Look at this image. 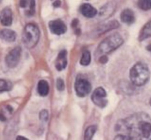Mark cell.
<instances>
[{"mask_svg":"<svg viewBox=\"0 0 151 140\" xmlns=\"http://www.w3.org/2000/svg\"><path fill=\"white\" fill-rule=\"evenodd\" d=\"M60 5V1H55L53 2V6H54V7H59Z\"/></svg>","mask_w":151,"mask_h":140,"instance_id":"27","label":"cell"},{"mask_svg":"<svg viewBox=\"0 0 151 140\" xmlns=\"http://www.w3.org/2000/svg\"><path fill=\"white\" fill-rule=\"evenodd\" d=\"M49 28L53 34L55 35H62L67 30L66 25L61 19H55L50 21L49 23Z\"/></svg>","mask_w":151,"mask_h":140,"instance_id":"8","label":"cell"},{"mask_svg":"<svg viewBox=\"0 0 151 140\" xmlns=\"http://www.w3.org/2000/svg\"><path fill=\"white\" fill-rule=\"evenodd\" d=\"M35 2L34 1H29V4L27 7V10H25V13L27 16H32L35 13Z\"/></svg>","mask_w":151,"mask_h":140,"instance_id":"22","label":"cell"},{"mask_svg":"<svg viewBox=\"0 0 151 140\" xmlns=\"http://www.w3.org/2000/svg\"><path fill=\"white\" fill-rule=\"evenodd\" d=\"M91 53L88 50H85L83 51V52L82 53V56H81V64L82 66H88L91 63Z\"/></svg>","mask_w":151,"mask_h":140,"instance_id":"18","label":"cell"},{"mask_svg":"<svg viewBox=\"0 0 151 140\" xmlns=\"http://www.w3.org/2000/svg\"><path fill=\"white\" fill-rule=\"evenodd\" d=\"M100 62L102 63H106L108 62V57L106 55H102L100 57Z\"/></svg>","mask_w":151,"mask_h":140,"instance_id":"25","label":"cell"},{"mask_svg":"<svg viewBox=\"0 0 151 140\" xmlns=\"http://www.w3.org/2000/svg\"><path fill=\"white\" fill-rule=\"evenodd\" d=\"M115 10V7L113 4L111 3H108V4H105L102 8L100 9V18H108L111 15V13H114Z\"/></svg>","mask_w":151,"mask_h":140,"instance_id":"17","label":"cell"},{"mask_svg":"<svg viewBox=\"0 0 151 140\" xmlns=\"http://www.w3.org/2000/svg\"><path fill=\"white\" fill-rule=\"evenodd\" d=\"M97 131L96 125H90L86 128L84 134V140H91Z\"/></svg>","mask_w":151,"mask_h":140,"instance_id":"19","label":"cell"},{"mask_svg":"<svg viewBox=\"0 0 151 140\" xmlns=\"http://www.w3.org/2000/svg\"><path fill=\"white\" fill-rule=\"evenodd\" d=\"M37 91L39 95L42 96V97L47 96L50 91V86H49V83H47V81H46L45 80H39V82L38 83V85H37Z\"/></svg>","mask_w":151,"mask_h":140,"instance_id":"16","label":"cell"},{"mask_svg":"<svg viewBox=\"0 0 151 140\" xmlns=\"http://www.w3.org/2000/svg\"><path fill=\"white\" fill-rule=\"evenodd\" d=\"M130 80L134 85L142 86L148 82L150 77L149 67L143 62H138L130 70Z\"/></svg>","mask_w":151,"mask_h":140,"instance_id":"2","label":"cell"},{"mask_svg":"<svg viewBox=\"0 0 151 140\" xmlns=\"http://www.w3.org/2000/svg\"><path fill=\"white\" fill-rule=\"evenodd\" d=\"M107 94L103 87H98L94 90L91 95V100L96 106L100 108H104L107 106Z\"/></svg>","mask_w":151,"mask_h":140,"instance_id":"6","label":"cell"},{"mask_svg":"<svg viewBox=\"0 0 151 140\" xmlns=\"http://www.w3.org/2000/svg\"><path fill=\"white\" fill-rule=\"evenodd\" d=\"M119 26V24L117 21L114 20L109 22L108 23L104 24L101 25L97 29V34H103L104 32L110 31L113 29H116Z\"/></svg>","mask_w":151,"mask_h":140,"instance_id":"13","label":"cell"},{"mask_svg":"<svg viewBox=\"0 0 151 140\" xmlns=\"http://www.w3.org/2000/svg\"><path fill=\"white\" fill-rule=\"evenodd\" d=\"M75 89L78 97H84L91 91V84L86 78L78 77L75 83Z\"/></svg>","mask_w":151,"mask_h":140,"instance_id":"5","label":"cell"},{"mask_svg":"<svg viewBox=\"0 0 151 140\" xmlns=\"http://www.w3.org/2000/svg\"><path fill=\"white\" fill-rule=\"evenodd\" d=\"M39 118L42 122H47L49 119V113L46 109L41 111L39 113Z\"/></svg>","mask_w":151,"mask_h":140,"instance_id":"23","label":"cell"},{"mask_svg":"<svg viewBox=\"0 0 151 140\" xmlns=\"http://www.w3.org/2000/svg\"><path fill=\"white\" fill-rule=\"evenodd\" d=\"M1 23L4 26H10L13 23V12L10 7H5L1 11Z\"/></svg>","mask_w":151,"mask_h":140,"instance_id":"10","label":"cell"},{"mask_svg":"<svg viewBox=\"0 0 151 140\" xmlns=\"http://www.w3.org/2000/svg\"><path fill=\"white\" fill-rule=\"evenodd\" d=\"M0 37L1 39L7 42H13L16 41V33L15 31L10 29H3L0 32Z\"/></svg>","mask_w":151,"mask_h":140,"instance_id":"14","label":"cell"},{"mask_svg":"<svg viewBox=\"0 0 151 140\" xmlns=\"http://www.w3.org/2000/svg\"><path fill=\"white\" fill-rule=\"evenodd\" d=\"M80 12L83 16L87 18H93L97 15V10L95 7L88 3H84L80 7Z\"/></svg>","mask_w":151,"mask_h":140,"instance_id":"11","label":"cell"},{"mask_svg":"<svg viewBox=\"0 0 151 140\" xmlns=\"http://www.w3.org/2000/svg\"><path fill=\"white\" fill-rule=\"evenodd\" d=\"M150 105H151V100H150Z\"/></svg>","mask_w":151,"mask_h":140,"instance_id":"28","label":"cell"},{"mask_svg":"<svg viewBox=\"0 0 151 140\" xmlns=\"http://www.w3.org/2000/svg\"><path fill=\"white\" fill-rule=\"evenodd\" d=\"M40 30L36 24L32 23L27 24L24 28L22 33V41L25 47L32 49L39 41Z\"/></svg>","mask_w":151,"mask_h":140,"instance_id":"4","label":"cell"},{"mask_svg":"<svg viewBox=\"0 0 151 140\" xmlns=\"http://www.w3.org/2000/svg\"><path fill=\"white\" fill-rule=\"evenodd\" d=\"M67 52L66 50H63L58 53L56 58L55 66L58 71H62L66 67L67 65V58H66Z\"/></svg>","mask_w":151,"mask_h":140,"instance_id":"9","label":"cell"},{"mask_svg":"<svg viewBox=\"0 0 151 140\" xmlns=\"http://www.w3.org/2000/svg\"><path fill=\"white\" fill-rule=\"evenodd\" d=\"M124 42V39L120 34L115 32L106 37L100 42L97 48V53L105 55L109 54L119 48Z\"/></svg>","mask_w":151,"mask_h":140,"instance_id":"3","label":"cell"},{"mask_svg":"<svg viewBox=\"0 0 151 140\" xmlns=\"http://www.w3.org/2000/svg\"><path fill=\"white\" fill-rule=\"evenodd\" d=\"M120 19L123 23L127 24H132L135 22V15L131 9H125L121 13Z\"/></svg>","mask_w":151,"mask_h":140,"instance_id":"12","label":"cell"},{"mask_svg":"<svg viewBox=\"0 0 151 140\" xmlns=\"http://www.w3.org/2000/svg\"><path fill=\"white\" fill-rule=\"evenodd\" d=\"M13 88V83L10 80H7L1 79L0 80V91H8Z\"/></svg>","mask_w":151,"mask_h":140,"instance_id":"20","label":"cell"},{"mask_svg":"<svg viewBox=\"0 0 151 140\" xmlns=\"http://www.w3.org/2000/svg\"><path fill=\"white\" fill-rule=\"evenodd\" d=\"M16 140H29L28 139H27L26 137H24L22 136H18L16 138Z\"/></svg>","mask_w":151,"mask_h":140,"instance_id":"26","label":"cell"},{"mask_svg":"<svg viewBox=\"0 0 151 140\" xmlns=\"http://www.w3.org/2000/svg\"><path fill=\"white\" fill-rule=\"evenodd\" d=\"M138 7L141 10H149L151 9V0H142L138 1Z\"/></svg>","mask_w":151,"mask_h":140,"instance_id":"21","label":"cell"},{"mask_svg":"<svg viewBox=\"0 0 151 140\" xmlns=\"http://www.w3.org/2000/svg\"><path fill=\"white\" fill-rule=\"evenodd\" d=\"M150 37H151V19L149 20L141 29L139 35V40L140 41H144Z\"/></svg>","mask_w":151,"mask_h":140,"instance_id":"15","label":"cell"},{"mask_svg":"<svg viewBox=\"0 0 151 140\" xmlns=\"http://www.w3.org/2000/svg\"><path fill=\"white\" fill-rule=\"evenodd\" d=\"M114 140H151V118L145 112H137L117 121Z\"/></svg>","mask_w":151,"mask_h":140,"instance_id":"1","label":"cell"},{"mask_svg":"<svg viewBox=\"0 0 151 140\" xmlns=\"http://www.w3.org/2000/svg\"><path fill=\"white\" fill-rule=\"evenodd\" d=\"M56 86L58 91H63L65 89V83L64 81L61 78H58L57 82H56Z\"/></svg>","mask_w":151,"mask_h":140,"instance_id":"24","label":"cell"},{"mask_svg":"<svg viewBox=\"0 0 151 140\" xmlns=\"http://www.w3.org/2000/svg\"><path fill=\"white\" fill-rule=\"evenodd\" d=\"M22 55V48L16 47L10 50L5 57V63L10 68H14L19 63Z\"/></svg>","mask_w":151,"mask_h":140,"instance_id":"7","label":"cell"}]
</instances>
